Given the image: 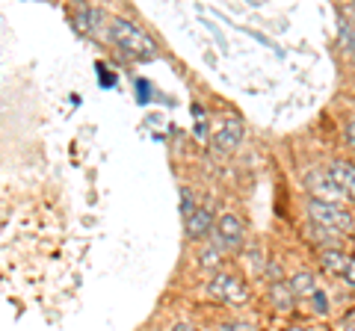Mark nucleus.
<instances>
[{
	"label": "nucleus",
	"instance_id": "9d476101",
	"mask_svg": "<svg viewBox=\"0 0 355 331\" xmlns=\"http://www.w3.org/2000/svg\"><path fill=\"white\" fill-rule=\"evenodd\" d=\"M287 287H291L293 299H308V296H314V293H317V287H314V275H311V272H296L293 278L287 281Z\"/></svg>",
	"mask_w": 355,
	"mask_h": 331
},
{
	"label": "nucleus",
	"instance_id": "a211bd4d",
	"mask_svg": "<svg viewBox=\"0 0 355 331\" xmlns=\"http://www.w3.org/2000/svg\"><path fill=\"white\" fill-rule=\"evenodd\" d=\"M347 142H349V145L355 148V118H352L349 125H347Z\"/></svg>",
	"mask_w": 355,
	"mask_h": 331
},
{
	"label": "nucleus",
	"instance_id": "6e6552de",
	"mask_svg": "<svg viewBox=\"0 0 355 331\" xmlns=\"http://www.w3.org/2000/svg\"><path fill=\"white\" fill-rule=\"evenodd\" d=\"M329 172H331V178H335V184L340 186V193L349 195V198H355V163L338 160Z\"/></svg>",
	"mask_w": 355,
	"mask_h": 331
},
{
	"label": "nucleus",
	"instance_id": "423d86ee",
	"mask_svg": "<svg viewBox=\"0 0 355 331\" xmlns=\"http://www.w3.org/2000/svg\"><path fill=\"white\" fill-rule=\"evenodd\" d=\"M210 290H214L219 299H228V302H243L246 299V287H243L234 275H225L219 272L214 281H210Z\"/></svg>",
	"mask_w": 355,
	"mask_h": 331
},
{
	"label": "nucleus",
	"instance_id": "ddd939ff",
	"mask_svg": "<svg viewBox=\"0 0 355 331\" xmlns=\"http://www.w3.org/2000/svg\"><path fill=\"white\" fill-rule=\"evenodd\" d=\"M181 213H184V222L196 213V204H193V193L190 190H184V204H181Z\"/></svg>",
	"mask_w": 355,
	"mask_h": 331
},
{
	"label": "nucleus",
	"instance_id": "2eb2a0df",
	"mask_svg": "<svg viewBox=\"0 0 355 331\" xmlns=\"http://www.w3.org/2000/svg\"><path fill=\"white\" fill-rule=\"evenodd\" d=\"M311 302H314V307H317V314H329V299H326V293H314L311 296Z\"/></svg>",
	"mask_w": 355,
	"mask_h": 331
},
{
	"label": "nucleus",
	"instance_id": "f3484780",
	"mask_svg": "<svg viewBox=\"0 0 355 331\" xmlns=\"http://www.w3.org/2000/svg\"><path fill=\"white\" fill-rule=\"evenodd\" d=\"M343 278H347V281L355 287V258H349V269H347V275H343Z\"/></svg>",
	"mask_w": 355,
	"mask_h": 331
},
{
	"label": "nucleus",
	"instance_id": "1a4fd4ad",
	"mask_svg": "<svg viewBox=\"0 0 355 331\" xmlns=\"http://www.w3.org/2000/svg\"><path fill=\"white\" fill-rule=\"evenodd\" d=\"M320 263H323V269L331 275H347V269H349V258L338 249H326L323 255H320Z\"/></svg>",
	"mask_w": 355,
	"mask_h": 331
},
{
	"label": "nucleus",
	"instance_id": "6ab92c4d",
	"mask_svg": "<svg viewBox=\"0 0 355 331\" xmlns=\"http://www.w3.org/2000/svg\"><path fill=\"white\" fill-rule=\"evenodd\" d=\"M222 331H254L252 325H246V323H234V325H225Z\"/></svg>",
	"mask_w": 355,
	"mask_h": 331
},
{
	"label": "nucleus",
	"instance_id": "f257e3e1",
	"mask_svg": "<svg viewBox=\"0 0 355 331\" xmlns=\"http://www.w3.org/2000/svg\"><path fill=\"white\" fill-rule=\"evenodd\" d=\"M110 39H113L119 45V51H125L128 57H137V60H154L157 57L154 39L146 30H139L137 24H130V21H125V18H116L113 24H110Z\"/></svg>",
	"mask_w": 355,
	"mask_h": 331
},
{
	"label": "nucleus",
	"instance_id": "39448f33",
	"mask_svg": "<svg viewBox=\"0 0 355 331\" xmlns=\"http://www.w3.org/2000/svg\"><path fill=\"white\" fill-rule=\"evenodd\" d=\"M243 139V121L240 118H225L222 127L214 134V148L222 151V154H231Z\"/></svg>",
	"mask_w": 355,
	"mask_h": 331
},
{
	"label": "nucleus",
	"instance_id": "f03ea898",
	"mask_svg": "<svg viewBox=\"0 0 355 331\" xmlns=\"http://www.w3.org/2000/svg\"><path fill=\"white\" fill-rule=\"evenodd\" d=\"M308 216L311 222L331 231V234H340V231H349L352 228V213L347 207L340 204H331V202H317V198H311L308 202Z\"/></svg>",
	"mask_w": 355,
	"mask_h": 331
},
{
	"label": "nucleus",
	"instance_id": "4468645a",
	"mask_svg": "<svg viewBox=\"0 0 355 331\" xmlns=\"http://www.w3.org/2000/svg\"><path fill=\"white\" fill-rule=\"evenodd\" d=\"M343 42H347V48H349V53L355 57V24H343Z\"/></svg>",
	"mask_w": 355,
	"mask_h": 331
},
{
	"label": "nucleus",
	"instance_id": "9b49d317",
	"mask_svg": "<svg viewBox=\"0 0 355 331\" xmlns=\"http://www.w3.org/2000/svg\"><path fill=\"white\" fill-rule=\"evenodd\" d=\"M77 24H80V30H86V33H95L104 24V12L101 9H83L80 18H77Z\"/></svg>",
	"mask_w": 355,
	"mask_h": 331
},
{
	"label": "nucleus",
	"instance_id": "aec40b11",
	"mask_svg": "<svg viewBox=\"0 0 355 331\" xmlns=\"http://www.w3.org/2000/svg\"><path fill=\"white\" fill-rule=\"evenodd\" d=\"M172 331H196V328H193V325H187V323H178Z\"/></svg>",
	"mask_w": 355,
	"mask_h": 331
},
{
	"label": "nucleus",
	"instance_id": "0eeeda50",
	"mask_svg": "<svg viewBox=\"0 0 355 331\" xmlns=\"http://www.w3.org/2000/svg\"><path fill=\"white\" fill-rule=\"evenodd\" d=\"M214 231V216L207 207H196V213L187 219V237L190 240H205Z\"/></svg>",
	"mask_w": 355,
	"mask_h": 331
},
{
	"label": "nucleus",
	"instance_id": "20e7f679",
	"mask_svg": "<svg viewBox=\"0 0 355 331\" xmlns=\"http://www.w3.org/2000/svg\"><path fill=\"white\" fill-rule=\"evenodd\" d=\"M305 186H308V193H314L317 202H331L335 204L338 198L343 195L340 186L335 184V178H331V172H323V169H311L305 175Z\"/></svg>",
	"mask_w": 355,
	"mask_h": 331
},
{
	"label": "nucleus",
	"instance_id": "7ed1b4c3",
	"mask_svg": "<svg viewBox=\"0 0 355 331\" xmlns=\"http://www.w3.org/2000/svg\"><path fill=\"white\" fill-rule=\"evenodd\" d=\"M214 240H216L219 251L222 249H225V251H237V249H243V242H246V228H243V222L234 213H222L216 219Z\"/></svg>",
	"mask_w": 355,
	"mask_h": 331
},
{
	"label": "nucleus",
	"instance_id": "dca6fc26",
	"mask_svg": "<svg viewBox=\"0 0 355 331\" xmlns=\"http://www.w3.org/2000/svg\"><path fill=\"white\" fill-rule=\"evenodd\" d=\"M202 260H205V267H216V260H219V249H210V251H205Z\"/></svg>",
	"mask_w": 355,
	"mask_h": 331
},
{
	"label": "nucleus",
	"instance_id": "f8f14e48",
	"mask_svg": "<svg viewBox=\"0 0 355 331\" xmlns=\"http://www.w3.org/2000/svg\"><path fill=\"white\" fill-rule=\"evenodd\" d=\"M272 296H275V302H279L282 311H287L293 302V293H291V287L287 284H272Z\"/></svg>",
	"mask_w": 355,
	"mask_h": 331
},
{
	"label": "nucleus",
	"instance_id": "412c9836",
	"mask_svg": "<svg viewBox=\"0 0 355 331\" xmlns=\"http://www.w3.org/2000/svg\"><path fill=\"white\" fill-rule=\"evenodd\" d=\"M291 331H302V328H291Z\"/></svg>",
	"mask_w": 355,
	"mask_h": 331
}]
</instances>
